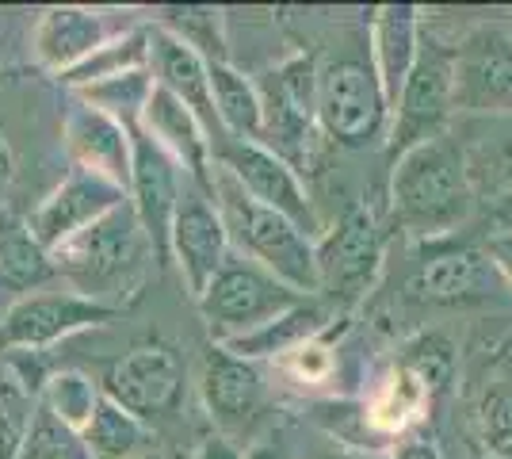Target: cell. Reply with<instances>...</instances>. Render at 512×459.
I'll return each mask as SVG.
<instances>
[{"instance_id": "43", "label": "cell", "mask_w": 512, "mask_h": 459, "mask_svg": "<svg viewBox=\"0 0 512 459\" xmlns=\"http://www.w3.org/2000/svg\"><path fill=\"white\" fill-rule=\"evenodd\" d=\"M509 414H512V406H509Z\"/></svg>"}, {"instance_id": "28", "label": "cell", "mask_w": 512, "mask_h": 459, "mask_svg": "<svg viewBox=\"0 0 512 459\" xmlns=\"http://www.w3.org/2000/svg\"><path fill=\"white\" fill-rule=\"evenodd\" d=\"M153 73L150 69H134V73H123V77H111V81H100V85H88L69 92L73 100L88 104L92 111H100L107 119H115L119 127L127 131H138L142 127V115L150 108L153 96Z\"/></svg>"}, {"instance_id": "29", "label": "cell", "mask_w": 512, "mask_h": 459, "mask_svg": "<svg viewBox=\"0 0 512 459\" xmlns=\"http://www.w3.org/2000/svg\"><path fill=\"white\" fill-rule=\"evenodd\" d=\"M104 398V387L92 383L85 372H73V368H62V372H50L39 391V406H46L50 414L58 417L62 425H69L73 433H85V425L92 421L96 406Z\"/></svg>"}, {"instance_id": "42", "label": "cell", "mask_w": 512, "mask_h": 459, "mask_svg": "<svg viewBox=\"0 0 512 459\" xmlns=\"http://www.w3.org/2000/svg\"><path fill=\"white\" fill-rule=\"evenodd\" d=\"M321 459H348V456H321Z\"/></svg>"}, {"instance_id": "27", "label": "cell", "mask_w": 512, "mask_h": 459, "mask_svg": "<svg viewBox=\"0 0 512 459\" xmlns=\"http://www.w3.org/2000/svg\"><path fill=\"white\" fill-rule=\"evenodd\" d=\"M150 425L142 417H134L130 410H123L119 402L111 398H100L96 414L85 425V452L88 459H138V456H150L146 444H150Z\"/></svg>"}, {"instance_id": "38", "label": "cell", "mask_w": 512, "mask_h": 459, "mask_svg": "<svg viewBox=\"0 0 512 459\" xmlns=\"http://www.w3.org/2000/svg\"><path fill=\"white\" fill-rule=\"evenodd\" d=\"M195 459H245V452H241L230 437H218V433H214V437H207L199 444Z\"/></svg>"}, {"instance_id": "41", "label": "cell", "mask_w": 512, "mask_h": 459, "mask_svg": "<svg viewBox=\"0 0 512 459\" xmlns=\"http://www.w3.org/2000/svg\"><path fill=\"white\" fill-rule=\"evenodd\" d=\"M138 459H161V456H157V452H150V456H138Z\"/></svg>"}, {"instance_id": "15", "label": "cell", "mask_w": 512, "mask_h": 459, "mask_svg": "<svg viewBox=\"0 0 512 459\" xmlns=\"http://www.w3.org/2000/svg\"><path fill=\"white\" fill-rule=\"evenodd\" d=\"M138 131L153 138L161 150L176 161V169L192 180L199 192L211 196V173H214V153H211V131L203 127V119L192 108H184L176 96L165 88H153L150 108L142 115Z\"/></svg>"}, {"instance_id": "7", "label": "cell", "mask_w": 512, "mask_h": 459, "mask_svg": "<svg viewBox=\"0 0 512 459\" xmlns=\"http://www.w3.org/2000/svg\"><path fill=\"white\" fill-rule=\"evenodd\" d=\"M383 272V238L371 211L352 203L341 222L318 238V299L333 314L348 310L375 287Z\"/></svg>"}, {"instance_id": "33", "label": "cell", "mask_w": 512, "mask_h": 459, "mask_svg": "<svg viewBox=\"0 0 512 459\" xmlns=\"http://www.w3.org/2000/svg\"><path fill=\"white\" fill-rule=\"evenodd\" d=\"M406 372H413L428 387V394L444 391L455 375V349H451L448 337L440 333H421L417 341H409L402 360H398Z\"/></svg>"}, {"instance_id": "17", "label": "cell", "mask_w": 512, "mask_h": 459, "mask_svg": "<svg viewBox=\"0 0 512 459\" xmlns=\"http://www.w3.org/2000/svg\"><path fill=\"white\" fill-rule=\"evenodd\" d=\"M62 142L73 169L104 176L115 188H130V131L88 104L73 100L62 119Z\"/></svg>"}, {"instance_id": "32", "label": "cell", "mask_w": 512, "mask_h": 459, "mask_svg": "<svg viewBox=\"0 0 512 459\" xmlns=\"http://www.w3.org/2000/svg\"><path fill=\"white\" fill-rule=\"evenodd\" d=\"M20 459H88L81 433L62 425L46 406H35L31 429L23 437Z\"/></svg>"}, {"instance_id": "10", "label": "cell", "mask_w": 512, "mask_h": 459, "mask_svg": "<svg viewBox=\"0 0 512 459\" xmlns=\"http://www.w3.org/2000/svg\"><path fill=\"white\" fill-rule=\"evenodd\" d=\"M119 310L77 295L73 287L65 291H31L0 314V356L12 352H43L81 329L104 326Z\"/></svg>"}, {"instance_id": "23", "label": "cell", "mask_w": 512, "mask_h": 459, "mask_svg": "<svg viewBox=\"0 0 512 459\" xmlns=\"http://www.w3.org/2000/svg\"><path fill=\"white\" fill-rule=\"evenodd\" d=\"M428 402H432V394H428L425 383L413 372H406L402 364H394V368L383 375V383L371 391V398L363 402L360 417L371 437L398 440L421 425Z\"/></svg>"}, {"instance_id": "18", "label": "cell", "mask_w": 512, "mask_h": 459, "mask_svg": "<svg viewBox=\"0 0 512 459\" xmlns=\"http://www.w3.org/2000/svg\"><path fill=\"white\" fill-rule=\"evenodd\" d=\"M150 73L153 85L165 88L169 96H176L184 108H192L203 119V127L211 131V142L222 134L211 96V62H203L192 46L180 43L161 23H150Z\"/></svg>"}, {"instance_id": "20", "label": "cell", "mask_w": 512, "mask_h": 459, "mask_svg": "<svg viewBox=\"0 0 512 459\" xmlns=\"http://www.w3.org/2000/svg\"><path fill=\"white\" fill-rule=\"evenodd\" d=\"M421 39H425L421 12L413 4H383V8H375L371 27H367V54H371V66H375V77L383 85L390 108L402 96L409 73L417 66Z\"/></svg>"}, {"instance_id": "21", "label": "cell", "mask_w": 512, "mask_h": 459, "mask_svg": "<svg viewBox=\"0 0 512 459\" xmlns=\"http://www.w3.org/2000/svg\"><path fill=\"white\" fill-rule=\"evenodd\" d=\"M115 35L119 31H111L107 12L81 8V4H65V8H46L43 12V20L35 23V43H31V50L39 58V66L62 77L65 69L85 62L96 46H104Z\"/></svg>"}, {"instance_id": "14", "label": "cell", "mask_w": 512, "mask_h": 459, "mask_svg": "<svg viewBox=\"0 0 512 459\" xmlns=\"http://www.w3.org/2000/svg\"><path fill=\"white\" fill-rule=\"evenodd\" d=\"M230 249L234 245H230L226 222L218 215L214 199L188 180L176 222H172V264H176L192 299H199L211 287L214 276L230 264Z\"/></svg>"}, {"instance_id": "16", "label": "cell", "mask_w": 512, "mask_h": 459, "mask_svg": "<svg viewBox=\"0 0 512 459\" xmlns=\"http://www.w3.org/2000/svg\"><path fill=\"white\" fill-rule=\"evenodd\" d=\"M199 394L211 421L218 425V437L241 433L245 425H253L260 414V398H264V383L260 372L249 360H237L234 352L211 345L203 356V372H199Z\"/></svg>"}, {"instance_id": "35", "label": "cell", "mask_w": 512, "mask_h": 459, "mask_svg": "<svg viewBox=\"0 0 512 459\" xmlns=\"http://www.w3.org/2000/svg\"><path fill=\"white\" fill-rule=\"evenodd\" d=\"M493 123L501 127V134L490 142V150H463L467 153V169H474L470 180L482 173L490 184L512 192V119H493Z\"/></svg>"}, {"instance_id": "11", "label": "cell", "mask_w": 512, "mask_h": 459, "mask_svg": "<svg viewBox=\"0 0 512 459\" xmlns=\"http://www.w3.org/2000/svg\"><path fill=\"white\" fill-rule=\"evenodd\" d=\"M104 394L150 425L153 417L176 410L184 394V360L165 341H142L111 364Z\"/></svg>"}, {"instance_id": "19", "label": "cell", "mask_w": 512, "mask_h": 459, "mask_svg": "<svg viewBox=\"0 0 512 459\" xmlns=\"http://www.w3.org/2000/svg\"><path fill=\"white\" fill-rule=\"evenodd\" d=\"M497 276V268L490 264L486 253L467 249V245H444V249H428L413 291L436 306H467L490 299V287Z\"/></svg>"}, {"instance_id": "1", "label": "cell", "mask_w": 512, "mask_h": 459, "mask_svg": "<svg viewBox=\"0 0 512 459\" xmlns=\"http://www.w3.org/2000/svg\"><path fill=\"white\" fill-rule=\"evenodd\" d=\"M474 180L467 153L455 134L428 138L394 161L390 173V211L402 230L417 238H444L470 219Z\"/></svg>"}, {"instance_id": "26", "label": "cell", "mask_w": 512, "mask_h": 459, "mask_svg": "<svg viewBox=\"0 0 512 459\" xmlns=\"http://www.w3.org/2000/svg\"><path fill=\"white\" fill-rule=\"evenodd\" d=\"M134 69H150V23H138V27L119 31L115 39H107L104 46H96L85 62L65 69L58 81H62L69 92H77V88L100 85V81L123 77V73H134Z\"/></svg>"}, {"instance_id": "25", "label": "cell", "mask_w": 512, "mask_h": 459, "mask_svg": "<svg viewBox=\"0 0 512 459\" xmlns=\"http://www.w3.org/2000/svg\"><path fill=\"white\" fill-rule=\"evenodd\" d=\"M211 96L218 131L237 142H256L264 146V111H260V92L256 81L245 77L234 62H214L211 66Z\"/></svg>"}, {"instance_id": "30", "label": "cell", "mask_w": 512, "mask_h": 459, "mask_svg": "<svg viewBox=\"0 0 512 459\" xmlns=\"http://www.w3.org/2000/svg\"><path fill=\"white\" fill-rule=\"evenodd\" d=\"M35 406H39V391L0 356V459H20Z\"/></svg>"}, {"instance_id": "9", "label": "cell", "mask_w": 512, "mask_h": 459, "mask_svg": "<svg viewBox=\"0 0 512 459\" xmlns=\"http://www.w3.org/2000/svg\"><path fill=\"white\" fill-rule=\"evenodd\" d=\"M188 188V176L176 169L169 153L142 131H130V188L127 203L142 226V238L150 245L153 264H172V222L180 211V199Z\"/></svg>"}, {"instance_id": "13", "label": "cell", "mask_w": 512, "mask_h": 459, "mask_svg": "<svg viewBox=\"0 0 512 459\" xmlns=\"http://www.w3.org/2000/svg\"><path fill=\"white\" fill-rule=\"evenodd\" d=\"M123 203H127L123 188L107 184L104 176H92L85 169H73L69 165V173L58 180V188L31 211L27 230L54 257L62 245H69L77 234H85L88 226H96L104 215H111Z\"/></svg>"}, {"instance_id": "36", "label": "cell", "mask_w": 512, "mask_h": 459, "mask_svg": "<svg viewBox=\"0 0 512 459\" xmlns=\"http://www.w3.org/2000/svg\"><path fill=\"white\" fill-rule=\"evenodd\" d=\"M390 459H444V452H440V444H436L432 437H425V433L413 429V433L394 440Z\"/></svg>"}, {"instance_id": "6", "label": "cell", "mask_w": 512, "mask_h": 459, "mask_svg": "<svg viewBox=\"0 0 512 459\" xmlns=\"http://www.w3.org/2000/svg\"><path fill=\"white\" fill-rule=\"evenodd\" d=\"M302 299L306 295L279 284L276 276H268L264 268L230 257V264L214 276L211 287L195 299V306H199L203 322L211 329L214 345H222V341H234V337H245L253 329L268 326L272 318L287 314Z\"/></svg>"}, {"instance_id": "37", "label": "cell", "mask_w": 512, "mask_h": 459, "mask_svg": "<svg viewBox=\"0 0 512 459\" xmlns=\"http://www.w3.org/2000/svg\"><path fill=\"white\" fill-rule=\"evenodd\" d=\"M486 257H490V264L497 268V276L512 287V230H501V234H493V238L486 241Z\"/></svg>"}, {"instance_id": "22", "label": "cell", "mask_w": 512, "mask_h": 459, "mask_svg": "<svg viewBox=\"0 0 512 459\" xmlns=\"http://www.w3.org/2000/svg\"><path fill=\"white\" fill-rule=\"evenodd\" d=\"M329 326H333V310L321 303L318 295H310L299 306H291L287 314L272 318L268 326L253 329L245 337H234V341H222L218 349L234 352L237 360H249V364H256V360H279V356H287L299 345H306L310 337H321Z\"/></svg>"}, {"instance_id": "8", "label": "cell", "mask_w": 512, "mask_h": 459, "mask_svg": "<svg viewBox=\"0 0 512 459\" xmlns=\"http://www.w3.org/2000/svg\"><path fill=\"white\" fill-rule=\"evenodd\" d=\"M211 153H214V165L234 176L237 184H241V192L253 199V203L276 211L283 219H291L314 241L321 238V219L318 211H314V199H310L306 184L299 180V173L283 157H276L268 146L237 142V138H226V134L214 138Z\"/></svg>"}, {"instance_id": "39", "label": "cell", "mask_w": 512, "mask_h": 459, "mask_svg": "<svg viewBox=\"0 0 512 459\" xmlns=\"http://www.w3.org/2000/svg\"><path fill=\"white\" fill-rule=\"evenodd\" d=\"M16 180V150H12V138L0 127V196L8 192V184Z\"/></svg>"}, {"instance_id": "12", "label": "cell", "mask_w": 512, "mask_h": 459, "mask_svg": "<svg viewBox=\"0 0 512 459\" xmlns=\"http://www.w3.org/2000/svg\"><path fill=\"white\" fill-rule=\"evenodd\" d=\"M455 111L512 119V35L482 27L455 46Z\"/></svg>"}, {"instance_id": "24", "label": "cell", "mask_w": 512, "mask_h": 459, "mask_svg": "<svg viewBox=\"0 0 512 459\" xmlns=\"http://www.w3.org/2000/svg\"><path fill=\"white\" fill-rule=\"evenodd\" d=\"M54 280H58L54 257L31 238L27 222L0 211V295H12L16 303L31 291L50 287Z\"/></svg>"}, {"instance_id": "31", "label": "cell", "mask_w": 512, "mask_h": 459, "mask_svg": "<svg viewBox=\"0 0 512 459\" xmlns=\"http://www.w3.org/2000/svg\"><path fill=\"white\" fill-rule=\"evenodd\" d=\"M165 31H172L180 43H188L203 62H230L226 39H222V16L214 8H165L161 20Z\"/></svg>"}, {"instance_id": "5", "label": "cell", "mask_w": 512, "mask_h": 459, "mask_svg": "<svg viewBox=\"0 0 512 459\" xmlns=\"http://www.w3.org/2000/svg\"><path fill=\"white\" fill-rule=\"evenodd\" d=\"M451 115H455V46L421 39L417 66L390 108V134H386L390 157L398 161L413 146L448 134Z\"/></svg>"}, {"instance_id": "34", "label": "cell", "mask_w": 512, "mask_h": 459, "mask_svg": "<svg viewBox=\"0 0 512 459\" xmlns=\"http://www.w3.org/2000/svg\"><path fill=\"white\" fill-rule=\"evenodd\" d=\"M276 364H279V372L291 375L302 387H321V383H329L333 372H337V349H333V341H329V329H325L321 337H310V341L299 345L295 352L279 356Z\"/></svg>"}, {"instance_id": "2", "label": "cell", "mask_w": 512, "mask_h": 459, "mask_svg": "<svg viewBox=\"0 0 512 459\" xmlns=\"http://www.w3.org/2000/svg\"><path fill=\"white\" fill-rule=\"evenodd\" d=\"M211 199L226 222L230 245L241 249V261L264 268L268 276H276L279 284H287L306 299L318 295V241L306 230L253 203L234 176L218 165L211 173Z\"/></svg>"}, {"instance_id": "40", "label": "cell", "mask_w": 512, "mask_h": 459, "mask_svg": "<svg viewBox=\"0 0 512 459\" xmlns=\"http://www.w3.org/2000/svg\"><path fill=\"white\" fill-rule=\"evenodd\" d=\"M245 459H287L283 452H276V448H268V444H256V448H249L245 452Z\"/></svg>"}, {"instance_id": "3", "label": "cell", "mask_w": 512, "mask_h": 459, "mask_svg": "<svg viewBox=\"0 0 512 459\" xmlns=\"http://www.w3.org/2000/svg\"><path fill=\"white\" fill-rule=\"evenodd\" d=\"M150 261L153 253L142 238V226L134 219L130 203L115 207L111 215H104L96 226H88L85 234H77L54 253V268L65 284L77 295L96 299L119 314L142 291Z\"/></svg>"}, {"instance_id": "4", "label": "cell", "mask_w": 512, "mask_h": 459, "mask_svg": "<svg viewBox=\"0 0 512 459\" xmlns=\"http://www.w3.org/2000/svg\"><path fill=\"white\" fill-rule=\"evenodd\" d=\"M318 131L341 150L386 146L390 104L371 54H337L318 66Z\"/></svg>"}]
</instances>
